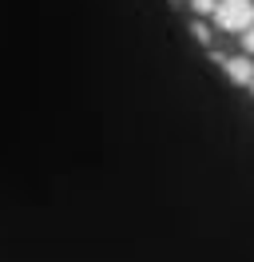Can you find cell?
Masks as SVG:
<instances>
[{
    "label": "cell",
    "mask_w": 254,
    "mask_h": 262,
    "mask_svg": "<svg viewBox=\"0 0 254 262\" xmlns=\"http://www.w3.org/2000/svg\"><path fill=\"white\" fill-rule=\"evenodd\" d=\"M215 20H219L222 32H246L254 28V4L250 0H219V8H215Z\"/></svg>",
    "instance_id": "1"
},
{
    "label": "cell",
    "mask_w": 254,
    "mask_h": 262,
    "mask_svg": "<svg viewBox=\"0 0 254 262\" xmlns=\"http://www.w3.org/2000/svg\"><path fill=\"white\" fill-rule=\"evenodd\" d=\"M222 68H226V76H230L235 83H250L254 80V64L246 60V56H226Z\"/></svg>",
    "instance_id": "2"
},
{
    "label": "cell",
    "mask_w": 254,
    "mask_h": 262,
    "mask_svg": "<svg viewBox=\"0 0 254 262\" xmlns=\"http://www.w3.org/2000/svg\"><path fill=\"white\" fill-rule=\"evenodd\" d=\"M190 8H195L199 16H215V8H219V0H190Z\"/></svg>",
    "instance_id": "3"
},
{
    "label": "cell",
    "mask_w": 254,
    "mask_h": 262,
    "mask_svg": "<svg viewBox=\"0 0 254 262\" xmlns=\"http://www.w3.org/2000/svg\"><path fill=\"white\" fill-rule=\"evenodd\" d=\"M190 32H195V40H203V44H206V40H210V32H206V24H195Z\"/></svg>",
    "instance_id": "4"
},
{
    "label": "cell",
    "mask_w": 254,
    "mask_h": 262,
    "mask_svg": "<svg viewBox=\"0 0 254 262\" xmlns=\"http://www.w3.org/2000/svg\"><path fill=\"white\" fill-rule=\"evenodd\" d=\"M242 44H246V52L254 56V28H246V32H242Z\"/></svg>",
    "instance_id": "5"
},
{
    "label": "cell",
    "mask_w": 254,
    "mask_h": 262,
    "mask_svg": "<svg viewBox=\"0 0 254 262\" xmlns=\"http://www.w3.org/2000/svg\"><path fill=\"white\" fill-rule=\"evenodd\" d=\"M250 88H254V80H250Z\"/></svg>",
    "instance_id": "6"
}]
</instances>
